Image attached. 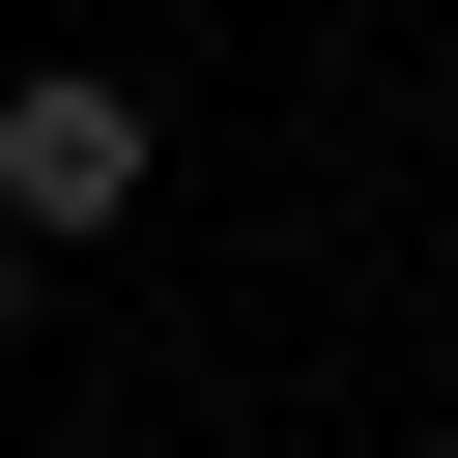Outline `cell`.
Segmentation results:
<instances>
[{"mask_svg": "<svg viewBox=\"0 0 458 458\" xmlns=\"http://www.w3.org/2000/svg\"><path fill=\"white\" fill-rule=\"evenodd\" d=\"M0 344H29V229H0Z\"/></svg>", "mask_w": 458, "mask_h": 458, "instance_id": "cell-2", "label": "cell"}, {"mask_svg": "<svg viewBox=\"0 0 458 458\" xmlns=\"http://www.w3.org/2000/svg\"><path fill=\"white\" fill-rule=\"evenodd\" d=\"M0 229H29V258H86V229H143V86H86V57H29V86H0Z\"/></svg>", "mask_w": 458, "mask_h": 458, "instance_id": "cell-1", "label": "cell"}]
</instances>
